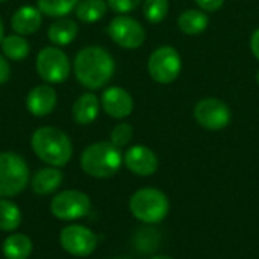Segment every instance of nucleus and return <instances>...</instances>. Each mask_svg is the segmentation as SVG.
Masks as SVG:
<instances>
[{
    "label": "nucleus",
    "instance_id": "nucleus-32",
    "mask_svg": "<svg viewBox=\"0 0 259 259\" xmlns=\"http://www.w3.org/2000/svg\"><path fill=\"white\" fill-rule=\"evenodd\" d=\"M3 38H5V24H3V20H2V17H0V44H2Z\"/></svg>",
    "mask_w": 259,
    "mask_h": 259
},
{
    "label": "nucleus",
    "instance_id": "nucleus-13",
    "mask_svg": "<svg viewBox=\"0 0 259 259\" xmlns=\"http://www.w3.org/2000/svg\"><path fill=\"white\" fill-rule=\"evenodd\" d=\"M102 109L112 118L121 120L132 114L134 99L132 96L120 87H109L103 91L100 99Z\"/></svg>",
    "mask_w": 259,
    "mask_h": 259
},
{
    "label": "nucleus",
    "instance_id": "nucleus-3",
    "mask_svg": "<svg viewBox=\"0 0 259 259\" xmlns=\"http://www.w3.org/2000/svg\"><path fill=\"white\" fill-rule=\"evenodd\" d=\"M123 164L121 150L111 141H99L90 144L80 155L82 170L97 179L112 178Z\"/></svg>",
    "mask_w": 259,
    "mask_h": 259
},
{
    "label": "nucleus",
    "instance_id": "nucleus-22",
    "mask_svg": "<svg viewBox=\"0 0 259 259\" xmlns=\"http://www.w3.org/2000/svg\"><path fill=\"white\" fill-rule=\"evenodd\" d=\"M106 0H80L74 9V14L82 23H96L106 15Z\"/></svg>",
    "mask_w": 259,
    "mask_h": 259
},
{
    "label": "nucleus",
    "instance_id": "nucleus-35",
    "mask_svg": "<svg viewBox=\"0 0 259 259\" xmlns=\"http://www.w3.org/2000/svg\"><path fill=\"white\" fill-rule=\"evenodd\" d=\"M5 2H8V0H0V3H5Z\"/></svg>",
    "mask_w": 259,
    "mask_h": 259
},
{
    "label": "nucleus",
    "instance_id": "nucleus-5",
    "mask_svg": "<svg viewBox=\"0 0 259 259\" xmlns=\"http://www.w3.org/2000/svg\"><path fill=\"white\" fill-rule=\"evenodd\" d=\"M30 179L29 165L14 152L0 153V199H8L24 191Z\"/></svg>",
    "mask_w": 259,
    "mask_h": 259
},
{
    "label": "nucleus",
    "instance_id": "nucleus-23",
    "mask_svg": "<svg viewBox=\"0 0 259 259\" xmlns=\"http://www.w3.org/2000/svg\"><path fill=\"white\" fill-rule=\"evenodd\" d=\"M20 225H21L20 208L8 199H0V231L12 232L18 229Z\"/></svg>",
    "mask_w": 259,
    "mask_h": 259
},
{
    "label": "nucleus",
    "instance_id": "nucleus-29",
    "mask_svg": "<svg viewBox=\"0 0 259 259\" xmlns=\"http://www.w3.org/2000/svg\"><path fill=\"white\" fill-rule=\"evenodd\" d=\"M194 2L199 6V9L205 12H217L225 5V0H194Z\"/></svg>",
    "mask_w": 259,
    "mask_h": 259
},
{
    "label": "nucleus",
    "instance_id": "nucleus-19",
    "mask_svg": "<svg viewBox=\"0 0 259 259\" xmlns=\"http://www.w3.org/2000/svg\"><path fill=\"white\" fill-rule=\"evenodd\" d=\"M209 24V18L202 9H187L178 18V26L185 35H199Z\"/></svg>",
    "mask_w": 259,
    "mask_h": 259
},
{
    "label": "nucleus",
    "instance_id": "nucleus-30",
    "mask_svg": "<svg viewBox=\"0 0 259 259\" xmlns=\"http://www.w3.org/2000/svg\"><path fill=\"white\" fill-rule=\"evenodd\" d=\"M11 77V65L8 62V59L0 55V85L6 83Z\"/></svg>",
    "mask_w": 259,
    "mask_h": 259
},
{
    "label": "nucleus",
    "instance_id": "nucleus-4",
    "mask_svg": "<svg viewBox=\"0 0 259 259\" xmlns=\"http://www.w3.org/2000/svg\"><path fill=\"white\" fill-rule=\"evenodd\" d=\"M129 209L137 220L146 225H156L167 217L170 203L161 190L146 187L134 193L129 200Z\"/></svg>",
    "mask_w": 259,
    "mask_h": 259
},
{
    "label": "nucleus",
    "instance_id": "nucleus-10",
    "mask_svg": "<svg viewBox=\"0 0 259 259\" xmlns=\"http://www.w3.org/2000/svg\"><path fill=\"white\" fill-rule=\"evenodd\" d=\"M193 114L194 120L208 131H222L232 120L231 108L217 97H205L199 100Z\"/></svg>",
    "mask_w": 259,
    "mask_h": 259
},
{
    "label": "nucleus",
    "instance_id": "nucleus-14",
    "mask_svg": "<svg viewBox=\"0 0 259 259\" xmlns=\"http://www.w3.org/2000/svg\"><path fill=\"white\" fill-rule=\"evenodd\" d=\"M58 103V94L49 83L32 88L26 97V108L33 117H46L52 114Z\"/></svg>",
    "mask_w": 259,
    "mask_h": 259
},
{
    "label": "nucleus",
    "instance_id": "nucleus-11",
    "mask_svg": "<svg viewBox=\"0 0 259 259\" xmlns=\"http://www.w3.org/2000/svg\"><path fill=\"white\" fill-rule=\"evenodd\" d=\"M61 247L73 256H88L97 249V235L87 226L68 225L59 234Z\"/></svg>",
    "mask_w": 259,
    "mask_h": 259
},
{
    "label": "nucleus",
    "instance_id": "nucleus-34",
    "mask_svg": "<svg viewBox=\"0 0 259 259\" xmlns=\"http://www.w3.org/2000/svg\"><path fill=\"white\" fill-rule=\"evenodd\" d=\"M256 83H258V85H259V70H258V71H256Z\"/></svg>",
    "mask_w": 259,
    "mask_h": 259
},
{
    "label": "nucleus",
    "instance_id": "nucleus-16",
    "mask_svg": "<svg viewBox=\"0 0 259 259\" xmlns=\"http://www.w3.org/2000/svg\"><path fill=\"white\" fill-rule=\"evenodd\" d=\"M100 106H102L100 100L96 94L85 93V94L79 96L76 99V102L73 103V108H71L73 120L77 124H83V126L91 124L99 117Z\"/></svg>",
    "mask_w": 259,
    "mask_h": 259
},
{
    "label": "nucleus",
    "instance_id": "nucleus-36",
    "mask_svg": "<svg viewBox=\"0 0 259 259\" xmlns=\"http://www.w3.org/2000/svg\"><path fill=\"white\" fill-rule=\"evenodd\" d=\"M115 259H129V258H124V256H121V258H115Z\"/></svg>",
    "mask_w": 259,
    "mask_h": 259
},
{
    "label": "nucleus",
    "instance_id": "nucleus-33",
    "mask_svg": "<svg viewBox=\"0 0 259 259\" xmlns=\"http://www.w3.org/2000/svg\"><path fill=\"white\" fill-rule=\"evenodd\" d=\"M152 259H175V258H171V256H168V255H158V256H153Z\"/></svg>",
    "mask_w": 259,
    "mask_h": 259
},
{
    "label": "nucleus",
    "instance_id": "nucleus-26",
    "mask_svg": "<svg viewBox=\"0 0 259 259\" xmlns=\"http://www.w3.org/2000/svg\"><path fill=\"white\" fill-rule=\"evenodd\" d=\"M168 9H170L168 0H144L143 5L144 18L150 24H158L162 20H165Z\"/></svg>",
    "mask_w": 259,
    "mask_h": 259
},
{
    "label": "nucleus",
    "instance_id": "nucleus-12",
    "mask_svg": "<svg viewBox=\"0 0 259 259\" xmlns=\"http://www.w3.org/2000/svg\"><path fill=\"white\" fill-rule=\"evenodd\" d=\"M123 164L137 176H152L159 167L158 156L146 146H132L123 155Z\"/></svg>",
    "mask_w": 259,
    "mask_h": 259
},
{
    "label": "nucleus",
    "instance_id": "nucleus-8",
    "mask_svg": "<svg viewBox=\"0 0 259 259\" xmlns=\"http://www.w3.org/2000/svg\"><path fill=\"white\" fill-rule=\"evenodd\" d=\"M106 30L109 38L117 46L126 50H135L141 47L146 41V30L143 24L134 17H129L127 14L117 15L115 18H112Z\"/></svg>",
    "mask_w": 259,
    "mask_h": 259
},
{
    "label": "nucleus",
    "instance_id": "nucleus-25",
    "mask_svg": "<svg viewBox=\"0 0 259 259\" xmlns=\"http://www.w3.org/2000/svg\"><path fill=\"white\" fill-rule=\"evenodd\" d=\"M134 244L141 253H153L159 246V232L153 228H141L135 234Z\"/></svg>",
    "mask_w": 259,
    "mask_h": 259
},
{
    "label": "nucleus",
    "instance_id": "nucleus-1",
    "mask_svg": "<svg viewBox=\"0 0 259 259\" xmlns=\"http://www.w3.org/2000/svg\"><path fill=\"white\" fill-rule=\"evenodd\" d=\"M73 73L82 87L91 91L100 90L111 82L115 73V61L106 49L88 46L74 56Z\"/></svg>",
    "mask_w": 259,
    "mask_h": 259
},
{
    "label": "nucleus",
    "instance_id": "nucleus-31",
    "mask_svg": "<svg viewBox=\"0 0 259 259\" xmlns=\"http://www.w3.org/2000/svg\"><path fill=\"white\" fill-rule=\"evenodd\" d=\"M250 49H252L253 56L259 61V27L250 36Z\"/></svg>",
    "mask_w": 259,
    "mask_h": 259
},
{
    "label": "nucleus",
    "instance_id": "nucleus-7",
    "mask_svg": "<svg viewBox=\"0 0 259 259\" xmlns=\"http://www.w3.org/2000/svg\"><path fill=\"white\" fill-rule=\"evenodd\" d=\"M147 71L155 82L168 85L175 82L181 74L182 58L175 47L161 46L150 53L147 61Z\"/></svg>",
    "mask_w": 259,
    "mask_h": 259
},
{
    "label": "nucleus",
    "instance_id": "nucleus-24",
    "mask_svg": "<svg viewBox=\"0 0 259 259\" xmlns=\"http://www.w3.org/2000/svg\"><path fill=\"white\" fill-rule=\"evenodd\" d=\"M79 2L80 0H36V8L42 12V15L61 18L74 11Z\"/></svg>",
    "mask_w": 259,
    "mask_h": 259
},
{
    "label": "nucleus",
    "instance_id": "nucleus-17",
    "mask_svg": "<svg viewBox=\"0 0 259 259\" xmlns=\"http://www.w3.org/2000/svg\"><path fill=\"white\" fill-rule=\"evenodd\" d=\"M64 175L58 167H44L39 168L30 179V187L33 190V193L39 194V196H47L55 193L61 184H62Z\"/></svg>",
    "mask_w": 259,
    "mask_h": 259
},
{
    "label": "nucleus",
    "instance_id": "nucleus-2",
    "mask_svg": "<svg viewBox=\"0 0 259 259\" xmlns=\"http://www.w3.org/2000/svg\"><path fill=\"white\" fill-rule=\"evenodd\" d=\"M33 153L47 165L64 167L73 156V144L65 132L53 126L38 127L30 137Z\"/></svg>",
    "mask_w": 259,
    "mask_h": 259
},
{
    "label": "nucleus",
    "instance_id": "nucleus-21",
    "mask_svg": "<svg viewBox=\"0 0 259 259\" xmlns=\"http://www.w3.org/2000/svg\"><path fill=\"white\" fill-rule=\"evenodd\" d=\"M0 47H2V52L8 61L20 62V61L26 59L30 53L29 41L23 35H18V33L5 35Z\"/></svg>",
    "mask_w": 259,
    "mask_h": 259
},
{
    "label": "nucleus",
    "instance_id": "nucleus-28",
    "mask_svg": "<svg viewBox=\"0 0 259 259\" xmlns=\"http://www.w3.org/2000/svg\"><path fill=\"white\" fill-rule=\"evenodd\" d=\"M143 0H106L108 3V8L112 9L115 14L118 15H123V14H129L132 11H135L140 3Z\"/></svg>",
    "mask_w": 259,
    "mask_h": 259
},
{
    "label": "nucleus",
    "instance_id": "nucleus-27",
    "mask_svg": "<svg viewBox=\"0 0 259 259\" xmlns=\"http://www.w3.org/2000/svg\"><path fill=\"white\" fill-rule=\"evenodd\" d=\"M134 138V127L129 123H118L114 126V129L111 131V138L109 141L117 146L118 149L127 146Z\"/></svg>",
    "mask_w": 259,
    "mask_h": 259
},
{
    "label": "nucleus",
    "instance_id": "nucleus-9",
    "mask_svg": "<svg viewBox=\"0 0 259 259\" xmlns=\"http://www.w3.org/2000/svg\"><path fill=\"white\" fill-rule=\"evenodd\" d=\"M91 209L88 194L77 190H65L58 193L50 202V212L64 222H71L85 217Z\"/></svg>",
    "mask_w": 259,
    "mask_h": 259
},
{
    "label": "nucleus",
    "instance_id": "nucleus-20",
    "mask_svg": "<svg viewBox=\"0 0 259 259\" xmlns=\"http://www.w3.org/2000/svg\"><path fill=\"white\" fill-rule=\"evenodd\" d=\"M32 240L24 234L9 235L2 246L3 256L6 259H27L32 253Z\"/></svg>",
    "mask_w": 259,
    "mask_h": 259
},
{
    "label": "nucleus",
    "instance_id": "nucleus-18",
    "mask_svg": "<svg viewBox=\"0 0 259 259\" xmlns=\"http://www.w3.org/2000/svg\"><path fill=\"white\" fill-rule=\"evenodd\" d=\"M77 33H79L77 23L71 18H67V17H61L56 21H53L47 30L49 39L58 47L71 44L76 39Z\"/></svg>",
    "mask_w": 259,
    "mask_h": 259
},
{
    "label": "nucleus",
    "instance_id": "nucleus-15",
    "mask_svg": "<svg viewBox=\"0 0 259 259\" xmlns=\"http://www.w3.org/2000/svg\"><path fill=\"white\" fill-rule=\"evenodd\" d=\"M42 24V12L30 5L20 6L11 17V27L15 33L27 36L35 33Z\"/></svg>",
    "mask_w": 259,
    "mask_h": 259
},
{
    "label": "nucleus",
    "instance_id": "nucleus-6",
    "mask_svg": "<svg viewBox=\"0 0 259 259\" xmlns=\"http://www.w3.org/2000/svg\"><path fill=\"white\" fill-rule=\"evenodd\" d=\"M35 68L38 76L46 83H61L68 79L71 71L70 58L58 46L42 47L35 61Z\"/></svg>",
    "mask_w": 259,
    "mask_h": 259
}]
</instances>
